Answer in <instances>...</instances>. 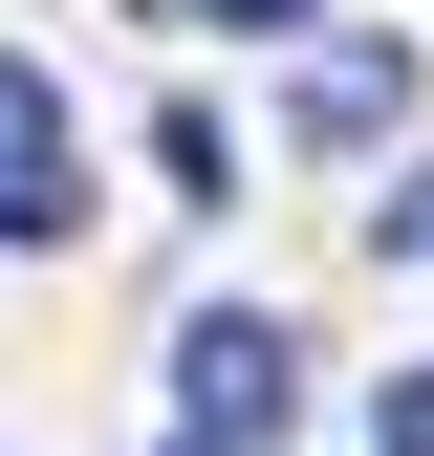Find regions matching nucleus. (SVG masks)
Listing matches in <instances>:
<instances>
[{
    "instance_id": "3",
    "label": "nucleus",
    "mask_w": 434,
    "mask_h": 456,
    "mask_svg": "<svg viewBox=\"0 0 434 456\" xmlns=\"http://www.w3.org/2000/svg\"><path fill=\"white\" fill-rule=\"evenodd\" d=\"M391 109H413V66H391V44H326V66H304V131H326V152H369Z\"/></svg>"
},
{
    "instance_id": "1",
    "label": "nucleus",
    "mask_w": 434,
    "mask_h": 456,
    "mask_svg": "<svg viewBox=\"0 0 434 456\" xmlns=\"http://www.w3.org/2000/svg\"><path fill=\"white\" fill-rule=\"evenodd\" d=\"M174 413H196L217 456H239V435H283V413H304V348H283L261 305H196V326H174Z\"/></svg>"
},
{
    "instance_id": "4",
    "label": "nucleus",
    "mask_w": 434,
    "mask_h": 456,
    "mask_svg": "<svg viewBox=\"0 0 434 456\" xmlns=\"http://www.w3.org/2000/svg\"><path fill=\"white\" fill-rule=\"evenodd\" d=\"M369 456H434V370H391V391H369Z\"/></svg>"
},
{
    "instance_id": "5",
    "label": "nucleus",
    "mask_w": 434,
    "mask_h": 456,
    "mask_svg": "<svg viewBox=\"0 0 434 456\" xmlns=\"http://www.w3.org/2000/svg\"><path fill=\"white\" fill-rule=\"evenodd\" d=\"M174 22H304V0H174Z\"/></svg>"
},
{
    "instance_id": "2",
    "label": "nucleus",
    "mask_w": 434,
    "mask_h": 456,
    "mask_svg": "<svg viewBox=\"0 0 434 456\" xmlns=\"http://www.w3.org/2000/svg\"><path fill=\"white\" fill-rule=\"evenodd\" d=\"M66 217H87V175H66V87L0 66V240H66Z\"/></svg>"
},
{
    "instance_id": "6",
    "label": "nucleus",
    "mask_w": 434,
    "mask_h": 456,
    "mask_svg": "<svg viewBox=\"0 0 434 456\" xmlns=\"http://www.w3.org/2000/svg\"><path fill=\"white\" fill-rule=\"evenodd\" d=\"M174 456H217V435H174Z\"/></svg>"
}]
</instances>
